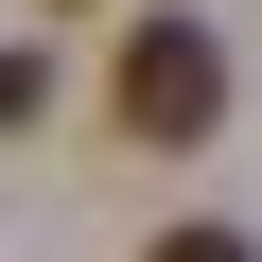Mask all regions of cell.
Masks as SVG:
<instances>
[{"mask_svg": "<svg viewBox=\"0 0 262 262\" xmlns=\"http://www.w3.org/2000/svg\"><path fill=\"white\" fill-rule=\"evenodd\" d=\"M140 262H262V245H245V227H158Z\"/></svg>", "mask_w": 262, "mask_h": 262, "instance_id": "cell-2", "label": "cell"}, {"mask_svg": "<svg viewBox=\"0 0 262 262\" xmlns=\"http://www.w3.org/2000/svg\"><path fill=\"white\" fill-rule=\"evenodd\" d=\"M35 88H53V70H35L18 35H0V122H35Z\"/></svg>", "mask_w": 262, "mask_h": 262, "instance_id": "cell-3", "label": "cell"}, {"mask_svg": "<svg viewBox=\"0 0 262 262\" xmlns=\"http://www.w3.org/2000/svg\"><path fill=\"white\" fill-rule=\"evenodd\" d=\"M122 122H140V140H210V122H227V53H210L192 18H140V53H122Z\"/></svg>", "mask_w": 262, "mask_h": 262, "instance_id": "cell-1", "label": "cell"}]
</instances>
